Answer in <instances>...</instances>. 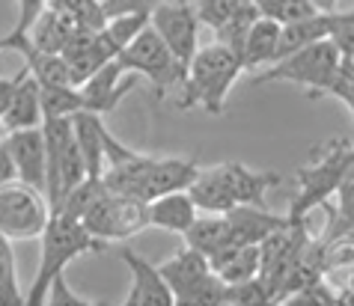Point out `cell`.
Here are the masks:
<instances>
[{
	"label": "cell",
	"mask_w": 354,
	"mask_h": 306,
	"mask_svg": "<svg viewBox=\"0 0 354 306\" xmlns=\"http://www.w3.org/2000/svg\"><path fill=\"white\" fill-rule=\"evenodd\" d=\"M283 184V175L271 170H250L239 161H223L200 170L188 193L205 214H226L235 205H265L268 191Z\"/></svg>",
	"instance_id": "6da1fadb"
},
{
	"label": "cell",
	"mask_w": 354,
	"mask_h": 306,
	"mask_svg": "<svg viewBox=\"0 0 354 306\" xmlns=\"http://www.w3.org/2000/svg\"><path fill=\"white\" fill-rule=\"evenodd\" d=\"M104 241L86 232V226L77 217L66 211H51L48 226L42 232V256H39V268L24 294V306H45L48 289H51L54 276L66 274V265L81 259L86 253H102Z\"/></svg>",
	"instance_id": "7a4b0ae2"
},
{
	"label": "cell",
	"mask_w": 354,
	"mask_h": 306,
	"mask_svg": "<svg viewBox=\"0 0 354 306\" xmlns=\"http://www.w3.org/2000/svg\"><path fill=\"white\" fill-rule=\"evenodd\" d=\"M239 75H244V63L232 48H226L223 42L196 48L188 72L182 77L185 93L179 98V107L182 111L203 107L205 113L221 116L226 107V95H230L232 84L239 81Z\"/></svg>",
	"instance_id": "3957f363"
},
{
	"label": "cell",
	"mask_w": 354,
	"mask_h": 306,
	"mask_svg": "<svg viewBox=\"0 0 354 306\" xmlns=\"http://www.w3.org/2000/svg\"><path fill=\"white\" fill-rule=\"evenodd\" d=\"M342 63V54L337 42L328 36V39H319L313 45H304L301 51L286 54L283 60L271 63L259 68V75L253 77V84L262 86V84H298L310 93V98H322L328 84L333 81L337 68Z\"/></svg>",
	"instance_id": "277c9868"
},
{
	"label": "cell",
	"mask_w": 354,
	"mask_h": 306,
	"mask_svg": "<svg viewBox=\"0 0 354 306\" xmlns=\"http://www.w3.org/2000/svg\"><path fill=\"white\" fill-rule=\"evenodd\" d=\"M351 143L348 140H330L324 143V149L316 152V161L301 166L295 182L292 202H289V220H307L313 209H322L324 202H330V196L337 193V187L346 182V157H348Z\"/></svg>",
	"instance_id": "5b68a950"
},
{
	"label": "cell",
	"mask_w": 354,
	"mask_h": 306,
	"mask_svg": "<svg viewBox=\"0 0 354 306\" xmlns=\"http://www.w3.org/2000/svg\"><path fill=\"white\" fill-rule=\"evenodd\" d=\"M42 134H45V193H48V205L54 211L63 202V196L86 179V164L72 134V116L45 119Z\"/></svg>",
	"instance_id": "8992f818"
},
{
	"label": "cell",
	"mask_w": 354,
	"mask_h": 306,
	"mask_svg": "<svg viewBox=\"0 0 354 306\" xmlns=\"http://www.w3.org/2000/svg\"><path fill=\"white\" fill-rule=\"evenodd\" d=\"M81 223L86 226V232L104 244L129 241L149 226V202L125 193H111L104 187V193L81 214Z\"/></svg>",
	"instance_id": "52a82bcc"
},
{
	"label": "cell",
	"mask_w": 354,
	"mask_h": 306,
	"mask_svg": "<svg viewBox=\"0 0 354 306\" xmlns=\"http://www.w3.org/2000/svg\"><path fill=\"white\" fill-rule=\"evenodd\" d=\"M48 217H51V205L39 187L18 179L0 184V235H6L9 241L42 238Z\"/></svg>",
	"instance_id": "ba28073f"
},
{
	"label": "cell",
	"mask_w": 354,
	"mask_h": 306,
	"mask_svg": "<svg viewBox=\"0 0 354 306\" xmlns=\"http://www.w3.org/2000/svg\"><path fill=\"white\" fill-rule=\"evenodd\" d=\"M116 63L125 75H143L146 81L152 84L155 95H164L173 84L182 81L179 66H176V57L170 54V48L164 45V39L155 33L152 24H146L140 33H137L129 45L116 54Z\"/></svg>",
	"instance_id": "9c48e42d"
},
{
	"label": "cell",
	"mask_w": 354,
	"mask_h": 306,
	"mask_svg": "<svg viewBox=\"0 0 354 306\" xmlns=\"http://www.w3.org/2000/svg\"><path fill=\"white\" fill-rule=\"evenodd\" d=\"M149 24L155 27V33L164 39V45L170 48V54L176 57L179 75L185 77L188 66L196 54V36H200V18L196 9L188 0H164L158 9H152Z\"/></svg>",
	"instance_id": "30bf717a"
},
{
	"label": "cell",
	"mask_w": 354,
	"mask_h": 306,
	"mask_svg": "<svg viewBox=\"0 0 354 306\" xmlns=\"http://www.w3.org/2000/svg\"><path fill=\"white\" fill-rule=\"evenodd\" d=\"M120 256L131 271V289L125 294L122 306H176V298H173V291H170V285H167L158 265L146 262L131 247H122Z\"/></svg>",
	"instance_id": "8fae6325"
},
{
	"label": "cell",
	"mask_w": 354,
	"mask_h": 306,
	"mask_svg": "<svg viewBox=\"0 0 354 306\" xmlns=\"http://www.w3.org/2000/svg\"><path fill=\"white\" fill-rule=\"evenodd\" d=\"M161 274H164L167 285H170L176 306H185V300H188L214 271H212L209 256H203L200 250H194V247L185 244L182 250H176L170 259L161 265Z\"/></svg>",
	"instance_id": "7c38bea8"
},
{
	"label": "cell",
	"mask_w": 354,
	"mask_h": 306,
	"mask_svg": "<svg viewBox=\"0 0 354 306\" xmlns=\"http://www.w3.org/2000/svg\"><path fill=\"white\" fill-rule=\"evenodd\" d=\"M3 125L6 131H18V128H36L45 122L42 116V86L30 75V68L12 75V90H9L6 107H3Z\"/></svg>",
	"instance_id": "4fadbf2b"
},
{
	"label": "cell",
	"mask_w": 354,
	"mask_h": 306,
	"mask_svg": "<svg viewBox=\"0 0 354 306\" xmlns=\"http://www.w3.org/2000/svg\"><path fill=\"white\" fill-rule=\"evenodd\" d=\"M122 77H125V72L120 68V63H116V57L111 63H104L98 72H93L81 86H77V90H81V98H84V111H95L102 116L116 111V104L134 90L131 77L129 81H122Z\"/></svg>",
	"instance_id": "5bb4252c"
},
{
	"label": "cell",
	"mask_w": 354,
	"mask_h": 306,
	"mask_svg": "<svg viewBox=\"0 0 354 306\" xmlns=\"http://www.w3.org/2000/svg\"><path fill=\"white\" fill-rule=\"evenodd\" d=\"M6 146H9V155H12V161H15L18 182L33 184L45 193V134H42V125L9 131Z\"/></svg>",
	"instance_id": "9a60e30c"
},
{
	"label": "cell",
	"mask_w": 354,
	"mask_h": 306,
	"mask_svg": "<svg viewBox=\"0 0 354 306\" xmlns=\"http://www.w3.org/2000/svg\"><path fill=\"white\" fill-rule=\"evenodd\" d=\"M84 27L77 24V18L63 6H45L42 15L30 27V51L42 54H60L63 48L72 42L75 33H81Z\"/></svg>",
	"instance_id": "2e32d148"
},
{
	"label": "cell",
	"mask_w": 354,
	"mask_h": 306,
	"mask_svg": "<svg viewBox=\"0 0 354 306\" xmlns=\"http://www.w3.org/2000/svg\"><path fill=\"white\" fill-rule=\"evenodd\" d=\"M72 134H75V143L84 155V164H86V175L90 179H102L104 175V140H107V128L102 113L95 111H77L72 116Z\"/></svg>",
	"instance_id": "e0dca14e"
},
{
	"label": "cell",
	"mask_w": 354,
	"mask_h": 306,
	"mask_svg": "<svg viewBox=\"0 0 354 306\" xmlns=\"http://www.w3.org/2000/svg\"><path fill=\"white\" fill-rule=\"evenodd\" d=\"M226 223H230L232 244H259L265 235L286 226L289 217L265 211V205H235L226 211Z\"/></svg>",
	"instance_id": "ac0fdd59"
},
{
	"label": "cell",
	"mask_w": 354,
	"mask_h": 306,
	"mask_svg": "<svg viewBox=\"0 0 354 306\" xmlns=\"http://www.w3.org/2000/svg\"><path fill=\"white\" fill-rule=\"evenodd\" d=\"M196 214H200V209H196L194 196L188 191H173L155 196L149 202V226H158V229L173 235H182L196 220Z\"/></svg>",
	"instance_id": "d6986e66"
},
{
	"label": "cell",
	"mask_w": 354,
	"mask_h": 306,
	"mask_svg": "<svg viewBox=\"0 0 354 306\" xmlns=\"http://www.w3.org/2000/svg\"><path fill=\"white\" fill-rule=\"evenodd\" d=\"M337 21H339V9H333V12H316V15L304 18V21H295V24H283L280 27V42H277V60H283L286 54L301 51L304 45L328 39L333 33V27H337Z\"/></svg>",
	"instance_id": "ffe728a7"
},
{
	"label": "cell",
	"mask_w": 354,
	"mask_h": 306,
	"mask_svg": "<svg viewBox=\"0 0 354 306\" xmlns=\"http://www.w3.org/2000/svg\"><path fill=\"white\" fill-rule=\"evenodd\" d=\"M280 27L274 18L268 15H259L253 27L248 30V39H244V48H241V63H244V72H259V68L271 66L277 60V42H280Z\"/></svg>",
	"instance_id": "44dd1931"
},
{
	"label": "cell",
	"mask_w": 354,
	"mask_h": 306,
	"mask_svg": "<svg viewBox=\"0 0 354 306\" xmlns=\"http://www.w3.org/2000/svg\"><path fill=\"white\" fill-rule=\"evenodd\" d=\"M209 262L226 285L248 283L259 276V244H230L221 253H214Z\"/></svg>",
	"instance_id": "7402d4cb"
},
{
	"label": "cell",
	"mask_w": 354,
	"mask_h": 306,
	"mask_svg": "<svg viewBox=\"0 0 354 306\" xmlns=\"http://www.w3.org/2000/svg\"><path fill=\"white\" fill-rule=\"evenodd\" d=\"M182 238L188 247L200 250L203 256H212L221 253L223 247L232 244V235H230V223H226V214H209V217H200L182 232Z\"/></svg>",
	"instance_id": "603a6c76"
},
{
	"label": "cell",
	"mask_w": 354,
	"mask_h": 306,
	"mask_svg": "<svg viewBox=\"0 0 354 306\" xmlns=\"http://www.w3.org/2000/svg\"><path fill=\"white\" fill-rule=\"evenodd\" d=\"M24 66L30 68V75L36 77L42 86H75L72 68H68L63 54H42V51H27L24 54Z\"/></svg>",
	"instance_id": "cb8c5ba5"
},
{
	"label": "cell",
	"mask_w": 354,
	"mask_h": 306,
	"mask_svg": "<svg viewBox=\"0 0 354 306\" xmlns=\"http://www.w3.org/2000/svg\"><path fill=\"white\" fill-rule=\"evenodd\" d=\"M21 283H18V268H15V253L12 241L0 235V306H24Z\"/></svg>",
	"instance_id": "d4e9b609"
},
{
	"label": "cell",
	"mask_w": 354,
	"mask_h": 306,
	"mask_svg": "<svg viewBox=\"0 0 354 306\" xmlns=\"http://www.w3.org/2000/svg\"><path fill=\"white\" fill-rule=\"evenodd\" d=\"M42 86V84H39ZM84 111V98L77 86H42V116L45 119H60Z\"/></svg>",
	"instance_id": "484cf974"
},
{
	"label": "cell",
	"mask_w": 354,
	"mask_h": 306,
	"mask_svg": "<svg viewBox=\"0 0 354 306\" xmlns=\"http://www.w3.org/2000/svg\"><path fill=\"white\" fill-rule=\"evenodd\" d=\"M248 6H253V0H196V18L200 24L221 30L223 24H230L235 15H241Z\"/></svg>",
	"instance_id": "4316f807"
},
{
	"label": "cell",
	"mask_w": 354,
	"mask_h": 306,
	"mask_svg": "<svg viewBox=\"0 0 354 306\" xmlns=\"http://www.w3.org/2000/svg\"><path fill=\"white\" fill-rule=\"evenodd\" d=\"M316 12H322V9L313 3V0H268V6H265L259 15L274 18L277 24H295V21H304V18H310Z\"/></svg>",
	"instance_id": "83f0119b"
},
{
	"label": "cell",
	"mask_w": 354,
	"mask_h": 306,
	"mask_svg": "<svg viewBox=\"0 0 354 306\" xmlns=\"http://www.w3.org/2000/svg\"><path fill=\"white\" fill-rule=\"evenodd\" d=\"M257 18H259V9H257V6H248L241 15H235L230 24H223L221 30H214V36H218V42H223L226 48H232V51L241 57L244 39H248V30L253 27V21H257Z\"/></svg>",
	"instance_id": "f1b7e54d"
},
{
	"label": "cell",
	"mask_w": 354,
	"mask_h": 306,
	"mask_svg": "<svg viewBox=\"0 0 354 306\" xmlns=\"http://www.w3.org/2000/svg\"><path fill=\"white\" fill-rule=\"evenodd\" d=\"M146 24H149V15H116V18H107L102 30L116 45V51H122V48L129 45Z\"/></svg>",
	"instance_id": "f546056e"
},
{
	"label": "cell",
	"mask_w": 354,
	"mask_h": 306,
	"mask_svg": "<svg viewBox=\"0 0 354 306\" xmlns=\"http://www.w3.org/2000/svg\"><path fill=\"white\" fill-rule=\"evenodd\" d=\"M324 95L339 98V102L346 104L351 111V116H354V60L342 57V63L337 68V75H333V81L328 84V90H324Z\"/></svg>",
	"instance_id": "4dcf8cb0"
},
{
	"label": "cell",
	"mask_w": 354,
	"mask_h": 306,
	"mask_svg": "<svg viewBox=\"0 0 354 306\" xmlns=\"http://www.w3.org/2000/svg\"><path fill=\"white\" fill-rule=\"evenodd\" d=\"M45 303H51V306H102L98 300L81 298V294H77L75 289H68L66 274H57V276H54V283H51V289H48Z\"/></svg>",
	"instance_id": "1f68e13d"
},
{
	"label": "cell",
	"mask_w": 354,
	"mask_h": 306,
	"mask_svg": "<svg viewBox=\"0 0 354 306\" xmlns=\"http://www.w3.org/2000/svg\"><path fill=\"white\" fill-rule=\"evenodd\" d=\"M164 0H102L104 18L116 15H152V9H158Z\"/></svg>",
	"instance_id": "d6a6232c"
},
{
	"label": "cell",
	"mask_w": 354,
	"mask_h": 306,
	"mask_svg": "<svg viewBox=\"0 0 354 306\" xmlns=\"http://www.w3.org/2000/svg\"><path fill=\"white\" fill-rule=\"evenodd\" d=\"M330 39L337 42L342 57L354 60V9H348V12H339V21H337V27H333Z\"/></svg>",
	"instance_id": "836d02e7"
},
{
	"label": "cell",
	"mask_w": 354,
	"mask_h": 306,
	"mask_svg": "<svg viewBox=\"0 0 354 306\" xmlns=\"http://www.w3.org/2000/svg\"><path fill=\"white\" fill-rule=\"evenodd\" d=\"M18 6H21V12H18V21H15L12 30H18V33H30L33 21H36L39 15H42V9H45L48 3H45V0H18Z\"/></svg>",
	"instance_id": "e575fe53"
},
{
	"label": "cell",
	"mask_w": 354,
	"mask_h": 306,
	"mask_svg": "<svg viewBox=\"0 0 354 306\" xmlns=\"http://www.w3.org/2000/svg\"><path fill=\"white\" fill-rule=\"evenodd\" d=\"M333 196H337V214H342L348 223H354V182H342Z\"/></svg>",
	"instance_id": "d590c367"
},
{
	"label": "cell",
	"mask_w": 354,
	"mask_h": 306,
	"mask_svg": "<svg viewBox=\"0 0 354 306\" xmlns=\"http://www.w3.org/2000/svg\"><path fill=\"white\" fill-rule=\"evenodd\" d=\"M15 179H18L15 161H12V155H9V146L3 140V143H0V184H9V182H15Z\"/></svg>",
	"instance_id": "8d00e7d4"
},
{
	"label": "cell",
	"mask_w": 354,
	"mask_h": 306,
	"mask_svg": "<svg viewBox=\"0 0 354 306\" xmlns=\"http://www.w3.org/2000/svg\"><path fill=\"white\" fill-rule=\"evenodd\" d=\"M346 182H354V146L348 149V157H346Z\"/></svg>",
	"instance_id": "74e56055"
},
{
	"label": "cell",
	"mask_w": 354,
	"mask_h": 306,
	"mask_svg": "<svg viewBox=\"0 0 354 306\" xmlns=\"http://www.w3.org/2000/svg\"><path fill=\"white\" fill-rule=\"evenodd\" d=\"M322 12H333V9H339V0H313Z\"/></svg>",
	"instance_id": "f35d334b"
},
{
	"label": "cell",
	"mask_w": 354,
	"mask_h": 306,
	"mask_svg": "<svg viewBox=\"0 0 354 306\" xmlns=\"http://www.w3.org/2000/svg\"><path fill=\"white\" fill-rule=\"evenodd\" d=\"M45 3H48V6H68L72 0H45Z\"/></svg>",
	"instance_id": "ab89813d"
},
{
	"label": "cell",
	"mask_w": 354,
	"mask_h": 306,
	"mask_svg": "<svg viewBox=\"0 0 354 306\" xmlns=\"http://www.w3.org/2000/svg\"><path fill=\"white\" fill-rule=\"evenodd\" d=\"M6 134H9V131H6V125H3V119H0V143H3V140H6Z\"/></svg>",
	"instance_id": "60d3db41"
},
{
	"label": "cell",
	"mask_w": 354,
	"mask_h": 306,
	"mask_svg": "<svg viewBox=\"0 0 354 306\" xmlns=\"http://www.w3.org/2000/svg\"><path fill=\"white\" fill-rule=\"evenodd\" d=\"M351 289H354V276H351Z\"/></svg>",
	"instance_id": "b9f144b4"
}]
</instances>
